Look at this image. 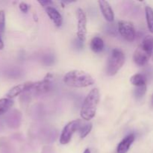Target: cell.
<instances>
[{
    "instance_id": "1",
    "label": "cell",
    "mask_w": 153,
    "mask_h": 153,
    "mask_svg": "<svg viewBox=\"0 0 153 153\" xmlns=\"http://www.w3.org/2000/svg\"><path fill=\"white\" fill-rule=\"evenodd\" d=\"M64 82L72 88H86L94 84V79L89 73L82 70H72L64 77Z\"/></svg>"
},
{
    "instance_id": "2",
    "label": "cell",
    "mask_w": 153,
    "mask_h": 153,
    "mask_svg": "<svg viewBox=\"0 0 153 153\" xmlns=\"http://www.w3.org/2000/svg\"><path fill=\"white\" fill-rule=\"evenodd\" d=\"M100 91L97 88L91 90L84 100L81 108L80 115L83 120L86 121L91 120L95 117L97 106L100 102Z\"/></svg>"
},
{
    "instance_id": "3",
    "label": "cell",
    "mask_w": 153,
    "mask_h": 153,
    "mask_svg": "<svg viewBox=\"0 0 153 153\" xmlns=\"http://www.w3.org/2000/svg\"><path fill=\"white\" fill-rule=\"evenodd\" d=\"M125 63V55L119 49H114L111 53L107 64L106 73L108 76H114L122 68Z\"/></svg>"
},
{
    "instance_id": "4",
    "label": "cell",
    "mask_w": 153,
    "mask_h": 153,
    "mask_svg": "<svg viewBox=\"0 0 153 153\" xmlns=\"http://www.w3.org/2000/svg\"><path fill=\"white\" fill-rule=\"evenodd\" d=\"M83 121L81 120H75L65 126L60 137V143L63 145L67 144L70 141L72 136L76 131H79Z\"/></svg>"
},
{
    "instance_id": "5",
    "label": "cell",
    "mask_w": 153,
    "mask_h": 153,
    "mask_svg": "<svg viewBox=\"0 0 153 153\" xmlns=\"http://www.w3.org/2000/svg\"><path fill=\"white\" fill-rule=\"evenodd\" d=\"M118 30L121 36L127 41L132 42L135 39V29L131 22L128 21H120L118 23Z\"/></svg>"
},
{
    "instance_id": "6",
    "label": "cell",
    "mask_w": 153,
    "mask_h": 153,
    "mask_svg": "<svg viewBox=\"0 0 153 153\" xmlns=\"http://www.w3.org/2000/svg\"><path fill=\"white\" fill-rule=\"evenodd\" d=\"M76 12L78 17L77 36L80 41L84 42L87 35V16L82 9L79 8Z\"/></svg>"
},
{
    "instance_id": "7",
    "label": "cell",
    "mask_w": 153,
    "mask_h": 153,
    "mask_svg": "<svg viewBox=\"0 0 153 153\" xmlns=\"http://www.w3.org/2000/svg\"><path fill=\"white\" fill-rule=\"evenodd\" d=\"M34 82H25V83L20 84L16 86H14L12 88L10 91L7 92V97L9 99H13L17 96L20 95L22 93L27 92V91H31L34 89Z\"/></svg>"
},
{
    "instance_id": "8",
    "label": "cell",
    "mask_w": 153,
    "mask_h": 153,
    "mask_svg": "<svg viewBox=\"0 0 153 153\" xmlns=\"http://www.w3.org/2000/svg\"><path fill=\"white\" fill-rule=\"evenodd\" d=\"M151 55L152 54L146 52L140 46L134 52V55H133V60L137 66L142 67L147 64Z\"/></svg>"
},
{
    "instance_id": "9",
    "label": "cell",
    "mask_w": 153,
    "mask_h": 153,
    "mask_svg": "<svg viewBox=\"0 0 153 153\" xmlns=\"http://www.w3.org/2000/svg\"><path fill=\"white\" fill-rule=\"evenodd\" d=\"M52 78L53 76L51 73L46 74L43 80L34 82V87L33 90L38 93H45L49 91V90L50 89Z\"/></svg>"
},
{
    "instance_id": "10",
    "label": "cell",
    "mask_w": 153,
    "mask_h": 153,
    "mask_svg": "<svg viewBox=\"0 0 153 153\" xmlns=\"http://www.w3.org/2000/svg\"><path fill=\"white\" fill-rule=\"evenodd\" d=\"M98 3L105 19L108 22H113L114 19V13L110 4L107 1H103V0H100L98 1Z\"/></svg>"
},
{
    "instance_id": "11",
    "label": "cell",
    "mask_w": 153,
    "mask_h": 153,
    "mask_svg": "<svg viewBox=\"0 0 153 153\" xmlns=\"http://www.w3.org/2000/svg\"><path fill=\"white\" fill-rule=\"evenodd\" d=\"M135 137L133 134H130L123 139L122 141L119 143L117 149V153H127L130 146L134 141Z\"/></svg>"
},
{
    "instance_id": "12",
    "label": "cell",
    "mask_w": 153,
    "mask_h": 153,
    "mask_svg": "<svg viewBox=\"0 0 153 153\" xmlns=\"http://www.w3.org/2000/svg\"><path fill=\"white\" fill-rule=\"evenodd\" d=\"M45 9H46V13L48 14L49 17L50 18L51 20L54 22V24H55L57 27L61 26L63 22V18L61 13H60L55 7H52V6H51V7H46V8Z\"/></svg>"
},
{
    "instance_id": "13",
    "label": "cell",
    "mask_w": 153,
    "mask_h": 153,
    "mask_svg": "<svg viewBox=\"0 0 153 153\" xmlns=\"http://www.w3.org/2000/svg\"><path fill=\"white\" fill-rule=\"evenodd\" d=\"M104 48V42L100 37H94L91 41V49L94 52H100Z\"/></svg>"
},
{
    "instance_id": "14",
    "label": "cell",
    "mask_w": 153,
    "mask_h": 153,
    "mask_svg": "<svg viewBox=\"0 0 153 153\" xmlns=\"http://www.w3.org/2000/svg\"><path fill=\"white\" fill-rule=\"evenodd\" d=\"M130 82L135 87H143L146 85V79L143 74L137 73L132 76L130 79Z\"/></svg>"
},
{
    "instance_id": "15",
    "label": "cell",
    "mask_w": 153,
    "mask_h": 153,
    "mask_svg": "<svg viewBox=\"0 0 153 153\" xmlns=\"http://www.w3.org/2000/svg\"><path fill=\"white\" fill-rule=\"evenodd\" d=\"M13 101L11 99L2 98L0 99V116L6 113L13 106Z\"/></svg>"
},
{
    "instance_id": "16",
    "label": "cell",
    "mask_w": 153,
    "mask_h": 153,
    "mask_svg": "<svg viewBox=\"0 0 153 153\" xmlns=\"http://www.w3.org/2000/svg\"><path fill=\"white\" fill-rule=\"evenodd\" d=\"M142 48L146 52L152 54L153 52V37L151 35H147L144 37L143 40L141 45Z\"/></svg>"
},
{
    "instance_id": "17",
    "label": "cell",
    "mask_w": 153,
    "mask_h": 153,
    "mask_svg": "<svg viewBox=\"0 0 153 153\" xmlns=\"http://www.w3.org/2000/svg\"><path fill=\"white\" fill-rule=\"evenodd\" d=\"M145 11H146V18L148 28L150 32L153 34V9L149 6H146Z\"/></svg>"
},
{
    "instance_id": "18",
    "label": "cell",
    "mask_w": 153,
    "mask_h": 153,
    "mask_svg": "<svg viewBox=\"0 0 153 153\" xmlns=\"http://www.w3.org/2000/svg\"><path fill=\"white\" fill-rule=\"evenodd\" d=\"M91 129H92V124H91V123L83 122V123L81 126L80 128H79V130L78 131H79L81 138H85V137L91 132Z\"/></svg>"
},
{
    "instance_id": "19",
    "label": "cell",
    "mask_w": 153,
    "mask_h": 153,
    "mask_svg": "<svg viewBox=\"0 0 153 153\" xmlns=\"http://www.w3.org/2000/svg\"><path fill=\"white\" fill-rule=\"evenodd\" d=\"M146 92V85L143 87H136L134 89V94L137 99H141Z\"/></svg>"
},
{
    "instance_id": "20",
    "label": "cell",
    "mask_w": 153,
    "mask_h": 153,
    "mask_svg": "<svg viewBox=\"0 0 153 153\" xmlns=\"http://www.w3.org/2000/svg\"><path fill=\"white\" fill-rule=\"evenodd\" d=\"M5 28V13L3 10H0V31H4Z\"/></svg>"
},
{
    "instance_id": "21",
    "label": "cell",
    "mask_w": 153,
    "mask_h": 153,
    "mask_svg": "<svg viewBox=\"0 0 153 153\" xmlns=\"http://www.w3.org/2000/svg\"><path fill=\"white\" fill-rule=\"evenodd\" d=\"M38 2L40 3L44 8H46V7H51V5L53 4V2H52V1H49V0H43V1L39 0Z\"/></svg>"
},
{
    "instance_id": "22",
    "label": "cell",
    "mask_w": 153,
    "mask_h": 153,
    "mask_svg": "<svg viewBox=\"0 0 153 153\" xmlns=\"http://www.w3.org/2000/svg\"><path fill=\"white\" fill-rule=\"evenodd\" d=\"M19 9L23 13H27L28 10V5L25 2H21L19 5Z\"/></svg>"
},
{
    "instance_id": "23",
    "label": "cell",
    "mask_w": 153,
    "mask_h": 153,
    "mask_svg": "<svg viewBox=\"0 0 153 153\" xmlns=\"http://www.w3.org/2000/svg\"><path fill=\"white\" fill-rule=\"evenodd\" d=\"M3 48H4V43H3V40L1 39V35H0V50L3 49Z\"/></svg>"
},
{
    "instance_id": "24",
    "label": "cell",
    "mask_w": 153,
    "mask_h": 153,
    "mask_svg": "<svg viewBox=\"0 0 153 153\" xmlns=\"http://www.w3.org/2000/svg\"><path fill=\"white\" fill-rule=\"evenodd\" d=\"M83 153H91V151H90L89 149H86Z\"/></svg>"
},
{
    "instance_id": "25",
    "label": "cell",
    "mask_w": 153,
    "mask_h": 153,
    "mask_svg": "<svg viewBox=\"0 0 153 153\" xmlns=\"http://www.w3.org/2000/svg\"><path fill=\"white\" fill-rule=\"evenodd\" d=\"M152 104L153 105V96H152Z\"/></svg>"
}]
</instances>
